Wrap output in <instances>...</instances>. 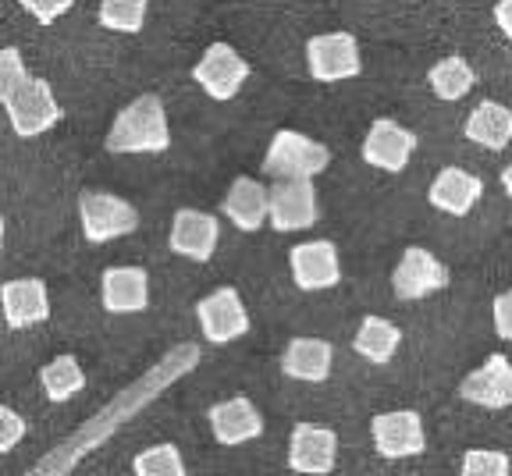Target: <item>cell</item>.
Listing matches in <instances>:
<instances>
[{"label": "cell", "mask_w": 512, "mask_h": 476, "mask_svg": "<svg viewBox=\"0 0 512 476\" xmlns=\"http://www.w3.org/2000/svg\"><path fill=\"white\" fill-rule=\"evenodd\" d=\"M413 150H416V135L392 118H377L370 125L367 139H363V160L370 167L388 171V175H399L402 167L413 160Z\"/></svg>", "instance_id": "5bb4252c"}, {"label": "cell", "mask_w": 512, "mask_h": 476, "mask_svg": "<svg viewBox=\"0 0 512 476\" xmlns=\"http://www.w3.org/2000/svg\"><path fill=\"white\" fill-rule=\"evenodd\" d=\"M196 317L210 345H228L249 331V313L235 288H214L207 299L196 302Z\"/></svg>", "instance_id": "ba28073f"}, {"label": "cell", "mask_w": 512, "mask_h": 476, "mask_svg": "<svg viewBox=\"0 0 512 476\" xmlns=\"http://www.w3.org/2000/svg\"><path fill=\"white\" fill-rule=\"evenodd\" d=\"M100 299L107 313H143L150 306V274L143 267H107Z\"/></svg>", "instance_id": "2e32d148"}, {"label": "cell", "mask_w": 512, "mask_h": 476, "mask_svg": "<svg viewBox=\"0 0 512 476\" xmlns=\"http://www.w3.org/2000/svg\"><path fill=\"white\" fill-rule=\"evenodd\" d=\"M445 285H448V267L420 246H409L392 274V292L402 302L427 299V295L441 292Z\"/></svg>", "instance_id": "30bf717a"}, {"label": "cell", "mask_w": 512, "mask_h": 476, "mask_svg": "<svg viewBox=\"0 0 512 476\" xmlns=\"http://www.w3.org/2000/svg\"><path fill=\"white\" fill-rule=\"evenodd\" d=\"M320 217L317 192L310 178H292V182H274L267 189V221L274 231H303L313 228Z\"/></svg>", "instance_id": "8992f818"}, {"label": "cell", "mask_w": 512, "mask_h": 476, "mask_svg": "<svg viewBox=\"0 0 512 476\" xmlns=\"http://www.w3.org/2000/svg\"><path fill=\"white\" fill-rule=\"evenodd\" d=\"M210 427H214V437L221 445L235 448L264 434V416L256 413V405L249 398L239 395V398H228V402H217L210 409Z\"/></svg>", "instance_id": "ac0fdd59"}, {"label": "cell", "mask_w": 512, "mask_h": 476, "mask_svg": "<svg viewBox=\"0 0 512 476\" xmlns=\"http://www.w3.org/2000/svg\"><path fill=\"white\" fill-rule=\"evenodd\" d=\"M40 381H43V391H47L50 402H68V398L79 395V391L86 388V373H82V366L75 356H57L54 363L43 366Z\"/></svg>", "instance_id": "d4e9b609"}, {"label": "cell", "mask_w": 512, "mask_h": 476, "mask_svg": "<svg viewBox=\"0 0 512 476\" xmlns=\"http://www.w3.org/2000/svg\"><path fill=\"white\" fill-rule=\"evenodd\" d=\"M306 64L317 82H342L356 79L363 72L360 43L352 32H324L306 43Z\"/></svg>", "instance_id": "277c9868"}, {"label": "cell", "mask_w": 512, "mask_h": 476, "mask_svg": "<svg viewBox=\"0 0 512 476\" xmlns=\"http://www.w3.org/2000/svg\"><path fill=\"white\" fill-rule=\"evenodd\" d=\"M480 196H484V182H480L477 175H470V171H463V167H445V171H438V178L431 182V192H427L431 207L452 217L470 214Z\"/></svg>", "instance_id": "d6986e66"}, {"label": "cell", "mask_w": 512, "mask_h": 476, "mask_svg": "<svg viewBox=\"0 0 512 476\" xmlns=\"http://www.w3.org/2000/svg\"><path fill=\"white\" fill-rule=\"evenodd\" d=\"M171 146L168 114L157 96L146 93L125 107L114 118L107 132V150L111 153H164Z\"/></svg>", "instance_id": "6da1fadb"}, {"label": "cell", "mask_w": 512, "mask_h": 476, "mask_svg": "<svg viewBox=\"0 0 512 476\" xmlns=\"http://www.w3.org/2000/svg\"><path fill=\"white\" fill-rule=\"evenodd\" d=\"M495 22H498V29L505 32L512 40V0H498L495 4Z\"/></svg>", "instance_id": "d6a6232c"}, {"label": "cell", "mask_w": 512, "mask_h": 476, "mask_svg": "<svg viewBox=\"0 0 512 476\" xmlns=\"http://www.w3.org/2000/svg\"><path fill=\"white\" fill-rule=\"evenodd\" d=\"M502 189H505V192H509V196H512V164H509V167H505V171H502Z\"/></svg>", "instance_id": "836d02e7"}, {"label": "cell", "mask_w": 512, "mask_h": 476, "mask_svg": "<svg viewBox=\"0 0 512 476\" xmlns=\"http://www.w3.org/2000/svg\"><path fill=\"white\" fill-rule=\"evenodd\" d=\"M331 359H335V349H331L324 338H292L285 356H281V370H285V377H292V381L320 384V381H328Z\"/></svg>", "instance_id": "ffe728a7"}, {"label": "cell", "mask_w": 512, "mask_h": 476, "mask_svg": "<svg viewBox=\"0 0 512 476\" xmlns=\"http://www.w3.org/2000/svg\"><path fill=\"white\" fill-rule=\"evenodd\" d=\"M427 82H431L438 100H463L473 89V82H477V75H473V68L463 57H441L431 72H427Z\"/></svg>", "instance_id": "cb8c5ba5"}, {"label": "cell", "mask_w": 512, "mask_h": 476, "mask_svg": "<svg viewBox=\"0 0 512 476\" xmlns=\"http://www.w3.org/2000/svg\"><path fill=\"white\" fill-rule=\"evenodd\" d=\"M495 331L498 338H505V342H512V292H502L495 295Z\"/></svg>", "instance_id": "1f68e13d"}, {"label": "cell", "mask_w": 512, "mask_h": 476, "mask_svg": "<svg viewBox=\"0 0 512 476\" xmlns=\"http://www.w3.org/2000/svg\"><path fill=\"white\" fill-rule=\"evenodd\" d=\"M221 210L239 231H260L267 221V189L256 178H235Z\"/></svg>", "instance_id": "7402d4cb"}, {"label": "cell", "mask_w": 512, "mask_h": 476, "mask_svg": "<svg viewBox=\"0 0 512 476\" xmlns=\"http://www.w3.org/2000/svg\"><path fill=\"white\" fill-rule=\"evenodd\" d=\"M25 82H29V72H25L22 50L4 47L0 50V104H8Z\"/></svg>", "instance_id": "f1b7e54d"}, {"label": "cell", "mask_w": 512, "mask_h": 476, "mask_svg": "<svg viewBox=\"0 0 512 476\" xmlns=\"http://www.w3.org/2000/svg\"><path fill=\"white\" fill-rule=\"evenodd\" d=\"M338 462V434L320 423H296L288 441V469L303 476H324Z\"/></svg>", "instance_id": "8fae6325"}, {"label": "cell", "mask_w": 512, "mask_h": 476, "mask_svg": "<svg viewBox=\"0 0 512 476\" xmlns=\"http://www.w3.org/2000/svg\"><path fill=\"white\" fill-rule=\"evenodd\" d=\"M192 79L200 82V89L210 100H232L242 89V82L249 79V64L228 43H210L207 54L200 57V64L192 68Z\"/></svg>", "instance_id": "9c48e42d"}, {"label": "cell", "mask_w": 512, "mask_h": 476, "mask_svg": "<svg viewBox=\"0 0 512 476\" xmlns=\"http://www.w3.org/2000/svg\"><path fill=\"white\" fill-rule=\"evenodd\" d=\"M292 278L303 292H324L342 281V263H338V249L328 238H313V242H299L292 253Z\"/></svg>", "instance_id": "7c38bea8"}, {"label": "cell", "mask_w": 512, "mask_h": 476, "mask_svg": "<svg viewBox=\"0 0 512 476\" xmlns=\"http://www.w3.org/2000/svg\"><path fill=\"white\" fill-rule=\"evenodd\" d=\"M0 306H4V320L8 327H29L43 324L50 317V295L40 278H18L0 288Z\"/></svg>", "instance_id": "e0dca14e"}, {"label": "cell", "mask_w": 512, "mask_h": 476, "mask_svg": "<svg viewBox=\"0 0 512 476\" xmlns=\"http://www.w3.org/2000/svg\"><path fill=\"white\" fill-rule=\"evenodd\" d=\"M79 221L86 242L100 246V242H111V238L132 235L139 228V214L132 203L111 196V192H82L79 199Z\"/></svg>", "instance_id": "3957f363"}, {"label": "cell", "mask_w": 512, "mask_h": 476, "mask_svg": "<svg viewBox=\"0 0 512 476\" xmlns=\"http://www.w3.org/2000/svg\"><path fill=\"white\" fill-rule=\"evenodd\" d=\"M399 345H402V331L384 317H367L360 324V331H356V338H352V349L377 366L392 363Z\"/></svg>", "instance_id": "603a6c76"}, {"label": "cell", "mask_w": 512, "mask_h": 476, "mask_svg": "<svg viewBox=\"0 0 512 476\" xmlns=\"http://www.w3.org/2000/svg\"><path fill=\"white\" fill-rule=\"evenodd\" d=\"M217 217L203 214V210H178L175 221H171L168 246L171 253L185 256L192 263H207L217 249Z\"/></svg>", "instance_id": "9a60e30c"}, {"label": "cell", "mask_w": 512, "mask_h": 476, "mask_svg": "<svg viewBox=\"0 0 512 476\" xmlns=\"http://www.w3.org/2000/svg\"><path fill=\"white\" fill-rule=\"evenodd\" d=\"M459 398L480 409H509L512 405V363L495 352L484 359V366L470 370L459 384Z\"/></svg>", "instance_id": "4fadbf2b"}, {"label": "cell", "mask_w": 512, "mask_h": 476, "mask_svg": "<svg viewBox=\"0 0 512 476\" xmlns=\"http://www.w3.org/2000/svg\"><path fill=\"white\" fill-rule=\"evenodd\" d=\"M25 11H29L32 18L40 25H50V22H57L61 15H68L72 11V4L75 0H18Z\"/></svg>", "instance_id": "f546056e"}, {"label": "cell", "mask_w": 512, "mask_h": 476, "mask_svg": "<svg viewBox=\"0 0 512 476\" xmlns=\"http://www.w3.org/2000/svg\"><path fill=\"white\" fill-rule=\"evenodd\" d=\"M150 0H100V25L111 32H143Z\"/></svg>", "instance_id": "484cf974"}, {"label": "cell", "mask_w": 512, "mask_h": 476, "mask_svg": "<svg viewBox=\"0 0 512 476\" xmlns=\"http://www.w3.org/2000/svg\"><path fill=\"white\" fill-rule=\"evenodd\" d=\"M463 132L470 143L484 146V150H505L512 143V107L498 104V100H484L470 111Z\"/></svg>", "instance_id": "44dd1931"}, {"label": "cell", "mask_w": 512, "mask_h": 476, "mask_svg": "<svg viewBox=\"0 0 512 476\" xmlns=\"http://www.w3.org/2000/svg\"><path fill=\"white\" fill-rule=\"evenodd\" d=\"M0 249H4V217H0Z\"/></svg>", "instance_id": "e575fe53"}, {"label": "cell", "mask_w": 512, "mask_h": 476, "mask_svg": "<svg viewBox=\"0 0 512 476\" xmlns=\"http://www.w3.org/2000/svg\"><path fill=\"white\" fill-rule=\"evenodd\" d=\"M370 434H374V448L381 459H413V455L427 452L424 420L413 409H395V413L374 416Z\"/></svg>", "instance_id": "52a82bcc"}, {"label": "cell", "mask_w": 512, "mask_h": 476, "mask_svg": "<svg viewBox=\"0 0 512 476\" xmlns=\"http://www.w3.org/2000/svg\"><path fill=\"white\" fill-rule=\"evenodd\" d=\"M331 164V150L310 135L296 132V128H281L274 132L271 146L264 157V175L274 182H292V178H313Z\"/></svg>", "instance_id": "7a4b0ae2"}, {"label": "cell", "mask_w": 512, "mask_h": 476, "mask_svg": "<svg viewBox=\"0 0 512 476\" xmlns=\"http://www.w3.org/2000/svg\"><path fill=\"white\" fill-rule=\"evenodd\" d=\"M22 437H25V420L15 413V409L0 405V452H11Z\"/></svg>", "instance_id": "4dcf8cb0"}, {"label": "cell", "mask_w": 512, "mask_h": 476, "mask_svg": "<svg viewBox=\"0 0 512 476\" xmlns=\"http://www.w3.org/2000/svg\"><path fill=\"white\" fill-rule=\"evenodd\" d=\"M136 476H189L175 445H153L136 455Z\"/></svg>", "instance_id": "4316f807"}, {"label": "cell", "mask_w": 512, "mask_h": 476, "mask_svg": "<svg viewBox=\"0 0 512 476\" xmlns=\"http://www.w3.org/2000/svg\"><path fill=\"white\" fill-rule=\"evenodd\" d=\"M459 476H512V459L495 448H470L463 455V473Z\"/></svg>", "instance_id": "83f0119b"}, {"label": "cell", "mask_w": 512, "mask_h": 476, "mask_svg": "<svg viewBox=\"0 0 512 476\" xmlns=\"http://www.w3.org/2000/svg\"><path fill=\"white\" fill-rule=\"evenodd\" d=\"M4 107H8L11 128H15L22 139L50 132V128L61 121V104H57V96L47 79H29Z\"/></svg>", "instance_id": "5b68a950"}]
</instances>
